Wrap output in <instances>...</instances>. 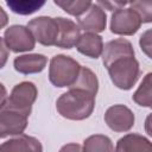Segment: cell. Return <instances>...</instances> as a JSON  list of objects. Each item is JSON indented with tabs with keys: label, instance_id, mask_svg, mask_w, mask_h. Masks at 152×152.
Segmentation results:
<instances>
[{
	"label": "cell",
	"instance_id": "21",
	"mask_svg": "<svg viewBox=\"0 0 152 152\" xmlns=\"http://www.w3.org/2000/svg\"><path fill=\"white\" fill-rule=\"evenodd\" d=\"M53 4L61 7L68 14L80 18L88 11L93 2L89 0H55Z\"/></svg>",
	"mask_w": 152,
	"mask_h": 152
},
{
	"label": "cell",
	"instance_id": "23",
	"mask_svg": "<svg viewBox=\"0 0 152 152\" xmlns=\"http://www.w3.org/2000/svg\"><path fill=\"white\" fill-rule=\"evenodd\" d=\"M139 44H140L141 50L147 55V57L152 58V55H151V30H147L141 34Z\"/></svg>",
	"mask_w": 152,
	"mask_h": 152
},
{
	"label": "cell",
	"instance_id": "5",
	"mask_svg": "<svg viewBox=\"0 0 152 152\" xmlns=\"http://www.w3.org/2000/svg\"><path fill=\"white\" fill-rule=\"evenodd\" d=\"M142 21L139 14L129 7H118L112 13L109 28L118 36H133L140 28Z\"/></svg>",
	"mask_w": 152,
	"mask_h": 152
},
{
	"label": "cell",
	"instance_id": "16",
	"mask_svg": "<svg viewBox=\"0 0 152 152\" xmlns=\"http://www.w3.org/2000/svg\"><path fill=\"white\" fill-rule=\"evenodd\" d=\"M76 49L80 53L89 57V58H99L103 50V40L100 34L86 32L80 36Z\"/></svg>",
	"mask_w": 152,
	"mask_h": 152
},
{
	"label": "cell",
	"instance_id": "9",
	"mask_svg": "<svg viewBox=\"0 0 152 152\" xmlns=\"http://www.w3.org/2000/svg\"><path fill=\"white\" fill-rule=\"evenodd\" d=\"M27 127V116L10 109L0 108V138L20 135Z\"/></svg>",
	"mask_w": 152,
	"mask_h": 152
},
{
	"label": "cell",
	"instance_id": "10",
	"mask_svg": "<svg viewBox=\"0 0 152 152\" xmlns=\"http://www.w3.org/2000/svg\"><path fill=\"white\" fill-rule=\"evenodd\" d=\"M78 27L89 33H100L106 30L107 26V14L102 7H100L96 2L91 4L88 11L77 18Z\"/></svg>",
	"mask_w": 152,
	"mask_h": 152
},
{
	"label": "cell",
	"instance_id": "6",
	"mask_svg": "<svg viewBox=\"0 0 152 152\" xmlns=\"http://www.w3.org/2000/svg\"><path fill=\"white\" fill-rule=\"evenodd\" d=\"M36 42L44 46H55L58 37V23L56 18L42 15L31 19L26 26Z\"/></svg>",
	"mask_w": 152,
	"mask_h": 152
},
{
	"label": "cell",
	"instance_id": "7",
	"mask_svg": "<svg viewBox=\"0 0 152 152\" xmlns=\"http://www.w3.org/2000/svg\"><path fill=\"white\" fill-rule=\"evenodd\" d=\"M4 42L8 50L18 53L31 51L36 46V40L31 31L24 25H12L5 30Z\"/></svg>",
	"mask_w": 152,
	"mask_h": 152
},
{
	"label": "cell",
	"instance_id": "2",
	"mask_svg": "<svg viewBox=\"0 0 152 152\" xmlns=\"http://www.w3.org/2000/svg\"><path fill=\"white\" fill-rule=\"evenodd\" d=\"M110 81L121 90H129L140 77V65L134 56L121 57L107 66Z\"/></svg>",
	"mask_w": 152,
	"mask_h": 152
},
{
	"label": "cell",
	"instance_id": "27",
	"mask_svg": "<svg viewBox=\"0 0 152 152\" xmlns=\"http://www.w3.org/2000/svg\"><path fill=\"white\" fill-rule=\"evenodd\" d=\"M6 99H7V90H6L5 86L0 82V108L4 104V102L6 101Z\"/></svg>",
	"mask_w": 152,
	"mask_h": 152
},
{
	"label": "cell",
	"instance_id": "22",
	"mask_svg": "<svg viewBox=\"0 0 152 152\" xmlns=\"http://www.w3.org/2000/svg\"><path fill=\"white\" fill-rule=\"evenodd\" d=\"M129 8L134 10L142 23H151L152 21V4L151 2H142V1H133L128 2Z\"/></svg>",
	"mask_w": 152,
	"mask_h": 152
},
{
	"label": "cell",
	"instance_id": "11",
	"mask_svg": "<svg viewBox=\"0 0 152 152\" xmlns=\"http://www.w3.org/2000/svg\"><path fill=\"white\" fill-rule=\"evenodd\" d=\"M57 23H58V37H57V42L56 45L57 48L61 49H72L80 36H81V28L78 27V25L66 18L63 17H57Z\"/></svg>",
	"mask_w": 152,
	"mask_h": 152
},
{
	"label": "cell",
	"instance_id": "19",
	"mask_svg": "<svg viewBox=\"0 0 152 152\" xmlns=\"http://www.w3.org/2000/svg\"><path fill=\"white\" fill-rule=\"evenodd\" d=\"M6 5L8 6V8L17 14L20 15H28L32 14L34 12H37L38 10H40L44 5L45 1H38V0H7Z\"/></svg>",
	"mask_w": 152,
	"mask_h": 152
},
{
	"label": "cell",
	"instance_id": "20",
	"mask_svg": "<svg viewBox=\"0 0 152 152\" xmlns=\"http://www.w3.org/2000/svg\"><path fill=\"white\" fill-rule=\"evenodd\" d=\"M151 76L152 74L148 72L146 76L142 78L140 86L135 90V93L132 95V100L141 106V107H147L151 108L152 106V95H151Z\"/></svg>",
	"mask_w": 152,
	"mask_h": 152
},
{
	"label": "cell",
	"instance_id": "26",
	"mask_svg": "<svg viewBox=\"0 0 152 152\" xmlns=\"http://www.w3.org/2000/svg\"><path fill=\"white\" fill-rule=\"evenodd\" d=\"M7 24H8V15L5 12V10L0 6V30L4 28Z\"/></svg>",
	"mask_w": 152,
	"mask_h": 152
},
{
	"label": "cell",
	"instance_id": "15",
	"mask_svg": "<svg viewBox=\"0 0 152 152\" xmlns=\"http://www.w3.org/2000/svg\"><path fill=\"white\" fill-rule=\"evenodd\" d=\"M114 152H152V144L141 134L128 133L118 140Z\"/></svg>",
	"mask_w": 152,
	"mask_h": 152
},
{
	"label": "cell",
	"instance_id": "8",
	"mask_svg": "<svg viewBox=\"0 0 152 152\" xmlns=\"http://www.w3.org/2000/svg\"><path fill=\"white\" fill-rule=\"evenodd\" d=\"M134 113L125 104L110 106L104 113V122L114 132H128L134 126Z\"/></svg>",
	"mask_w": 152,
	"mask_h": 152
},
{
	"label": "cell",
	"instance_id": "3",
	"mask_svg": "<svg viewBox=\"0 0 152 152\" xmlns=\"http://www.w3.org/2000/svg\"><path fill=\"white\" fill-rule=\"evenodd\" d=\"M80 63L70 56L56 55L51 58L49 65V80L57 88L71 87L80 74Z\"/></svg>",
	"mask_w": 152,
	"mask_h": 152
},
{
	"label": "cell",
	"instance_id": "14",
	"mask_svg": "<svg viewBox=\"0 0 152 152\" xmlns=\"http://www.w3.org/2000/svg\"><path fill=\"white\" fill-rule=\"evenodd\" d=\"M0 152H43V145L34 137L20 134L0 144Z\"/></svg>",
	"mask_w": 152,
	"mask_h": 152
},
{
	"label": "cell",
	"instance_id": "13",
	"mask_svg": "<svg viewBox=\"0 0 152 152\" xmlns=\"http://www.w3.org/2000/svg\"><path fill=\"white\" fill-rule=\"evenodd\" d=\"M48 64V57L42 53H27L14 58V69L23 75L42 72Z\"/></svg>",
	"mask_w": 152,
	"mask_h": 152
},
{
	"label": "cell",
	"instance_id": "18",
	"mask_svg": "<svg viewBox=\"0 0 152 152\" xmlns=\"http://www.w3.org/2000/svg\"><path fill=\"white\" fill-rule=\"evenodd\" d=\"M82 152H114V145L104 134H93L84 139Z\"/></svg>",
	"mask_w": 152,
	"mask_h": 152
},
{
	"label": "cell",
	"instance_id": "24",
	"mask_svg": "<svg viewBox=\"0 0 152 152\" xmlns=\"http://www.w3.org/2000/svg\"><path fill=\"white\" fill-rule=\"evenodd\" d=\"M8 55H10V51L4 42V38L0 37V69H2L6 63H7V59H8Z\"/></svg>",
	"mask_w": 152,
	"mask_h": 152
},
{
	"label": "cell",
	"instance_id": "12",
	"mask_svg": "<svg viewBox=\"0 0 152 152\" xmlns=\"http://www.w3.org/2000/svg\"><path fill=\"white\" fill-rule=\"evenodd\" d=\"M101 56H102L103 65L107 68L110 63H113L114 61L121 57L134 56V49L129 40L125 38H118L109 40L103 45Z\"/></svg>",
	"mask_w": 152,
	"mask_h": 152
},
{
	"label": "cell",
	"instance_id": "17",
	"mask_svg": "<svg viewBox=\"0 0 152 152\" xmlns=\"http://www.w3.org/2000/svg\"><path fill=\"white\" fill-rule=\"evenodd\" d=\"M69 88H75V89H81L84 91L90 93L91 95L96 96L99 91V80L97 76L93 70H90L87 66H81L80 74L77 76V80L75 83L69 87Z\"/></svg>",
	"mask_w": 152,
	"mask_h": 152
},
{
	"label": "cell",
	"instance_id": "1",
	"mask_svg": "<svg viewBox=\"0 0 152 152\" xmlns=\"http://www.w3.org/2000/svg\"><path fill=\"white\" fill-rule=\"evenodd\" d=\"M95 108V96L88 91L69 88L56 101L58 114L68 120L81 121L88 119Z\"/></svg>",
	"mask_w": 152,
	"mask_h": 152
},
{
	"label": "cell",
	"instance_id": "25",
	"mask_svg": "<svg viewBox=\"0 0 152 152\" xmlns=\"http://www.w3.org/2000/svg\"><path fill=\"white\" fill-rule=\"evenodd\" d=\"M59 152H82V146L76 142H70L62 146Z\"/></svg>",
	"mask_w": 152,
	"mask_h": 152
},
{
	"label": "cell",
	"instance_id": "4",
	"mask_svg": "<svg viewBox=\"0 0 152 152\" xmlns=\"http://www.w3.org/2000/svg\"><path fill=\"white\" fill-rule=\"evenodd\" d=\"M37 96L38 89L36 84L30 81H24L13 87L10 96H7L1 108L18 112L28 118Z\"/></svg>",
	"mask_w": 152,
	"mask_h": 152
}]
</instances>
